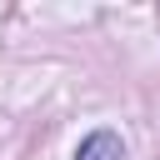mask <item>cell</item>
I'll return each instance as SVG.
<instances>
[{"label":"cell","mask_w":160,"mask_h":160,"mask_svg":"<svg viewBox=\"0 0 160 160\" xmlns=\"http://www.w3.org/2000/svg\"><path fill=\"white\" fill-rule=\"evenodd\" d=\"M75 160H125V145H120V135H115V130H95V135H85V140H80Z\"/></svg>","instance_id":"cell-1"}]
</instances>
